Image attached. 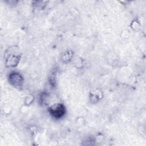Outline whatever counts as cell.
Wrapping results in <instances>:
<instances>
[{"label": "cell", "instance_id": "6da1fadb", "mask_svg": "<svg viewBox=\"0 0 146 146\" xmlns=\"http://www.w3.org/2000/svg\"><path fill=\"white\" fill-rule=\"evenodd\" d=\"M13 50H9L6 52V64L8 67H15L19 63L20 55L19 53L13 52Z\"/></svg>", "mask_w": 146, "mask_h": 146}, {"label": "cell", "instance_id": "7a4b0ae2", "mask_svg": "<svg viewBox=\"0 0 146 146\" xmlns=\"http://www.w3.org/2000/svg\"><path fill=\"white\" fill-rule=\"evenodd\" d=\"M50 113L55 118L62 117L65 113V108L62 104H55L49 108Z\"/></svg>", "mask_w": 146, "mask_h": 146}, {"label": "cell", "instance_id": "3957f363", "mask_svg": "<svg viewBox=\"0 0 146 146\" xmlns=\"http://www.w3.org/2000/svg\"><path fill=\"white\" fill-rule=\"evenodd\" d=\"M9 80L12 85L18 87L22 85L23 79L19 72H13L9 76Z\"/></svg>", "mask_w": 146, "mask_h": 146}, {"label": "cell", "instance_id": "277c9868", "mask_svg": "<svg viewBox=\"0 0 146 146\" xmlns=\"http://www.w3.org/2000/svg\"><path fill=\"white\" fill-rule=\"evenodd\" d=\"M72 52L71 51H67L63 53V55L61 56V60L63 62L66 63L69 62L70 60H71L72 56Z\"/></svg>", "mask_w": 146, "mask_h": 146}, {"label": "cell", "instance_id": "5b68a950", "mask_svg": "<svg viewBox=\"0 0 146 146\" xmlns=\"http://www.w3.org/2000/svg\"><path fill=\"white\" fill-rule=\"evenodd\" d=\"M33 95H30V96H28L27 98H26V102L27 101V103H26V104H30L32 102H33Z\"/></svg>", "mask_w": 146, "mask_h": 146}]
</instances>
